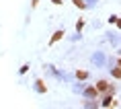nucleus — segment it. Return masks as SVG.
Instances as JSON below:
<instances>
[{
  "mask_svg": "<svg viewBox=\"0 0 121 109\" xmlns=\"http://www.w3.org/2000/svg\"><path fill=\"white\" fill-rule=\"evenodd\" d=\"M96 91H99V93H107V95H113V91H115V89L107 82V80H99V82H96Z\"/></svg>",
  "mask_w": 121,
  "mask_h": 109,
  "instance_id": "1",
  "label": "nucleus"
},
{
  "mask_svg": "<svg viewBox=\"0 0 121 109\" xmlns=\"http://www.w3.org/2000/svg\"><path fill=\"white\" fill-rule=\"evenodd\" d=\"M62 37H64V29H60V31H56L53 35H51V39H49V45H53L56 41H60Z\"/></svg>",
  "mask_w": 121,
  "mask_h": 109,
  "instance_id": "2",
  "label": "nucleus"
},
{
  "mask_svg": "<svg viewBox=\"0 0 121 109\" xmlns=\"http://www.w3.org/2000/svg\"><path fill=\"white\" fill-rule=\"evenodd\" d=\"M84 95H86V97H99V91H96V86H88Z\"/></svg>",
  "mask_w": 121,
  "mask_h": 109,
  "instance_id": "3",
  "label": "nucleus"
},
{
  "mask_svg": "<svg viewBox=\"0 0 121 109\" xmlns=\"http://www.w3.org/2000/svg\"><path fill=\"white\" fill-rule=\"evenodd\" d=\"M111 105H115V101L111 99V95H107L105 99H103V107H111Z\"/></svg>",
  "mask_w": 121,
  "mask_h": 109,
  "instance_id": "4",
  "label": "nucleus"
},
{
  "mask_svg": "<svg viewBox=\"0 0 121 109\" xmlns=\"http://www.w3.org/2000/svg\"><path fill=\"white\" fill-rule=\"evenodd\" d=\"M76 78L84 80V78H88V72H86V70H76Z\"/></svg>",
  "mask_w": 121,
  "mask_h": 109,
  "instance_id": "5",
  "label": "nucleus"
},
{
  "mask_svg": "<svg viewBox=\"0 0 121 109\" xmlns=\"http://www.w3.org/2000/svg\"><path fill=\"white\" fill-rule=\"evenodd\" d=\"M37 91H39V93H45V84H43V80H37Z\"/></svg>",
  "mask_w": 121,
  "mask_h": 109,
  "instance_id": "6",
  "label": "nucleus"
},
{
  "mask_svg": "<svg viewBox=\"0 0 121 109\" xmlns=\"http://www.w3.org/2000/svg\"><path fill=\"white\" fill-rule=\"evenodd\" d=\"M111 74H113L115 78H121V68H113V70H111Z\"/></svg>",
  "mask_w": 121,
  "mask_h": 109,
  "instance_id": "7",
  "label": "nucleus"
},
{
  "mask_svg": "<svg viewBox=\"0 0 121 109\" xmlns=\"http://www.w3.org/2000/svg\"><path fill=\"white\" fill-rule=\"evenodd\" d=\"M72 2H74L78 8H86V2H82V0H72Z\"/></svg>",
  "mask_w": 121,
  "mask_h": 109,
  "instance_id": "8",
  "label": "nucleus"
},
{
  "mask_svg": "<svg viewBox=\"0 0 121 109\" xmlns=\"http://www.w3.org/2000/svg\"><path fill=\"white\" fill-rule=\"evenodd\" d=\"M82 27H84V21H78V23H76V31H80Z\"/></svg>",
  "mask_w": 121,
  "mask_h": 109,
  "instance_id": "9",
  "label": "nucleus"
},
{
  "mask_svg": "<svg viewBox=\"0 0 121 109\" xmlns=\"http://www.w3.org/2000/svg\"><path fill=\"white\" fill-rule=\"evenodd\" d=\"M115 25H117V27L121 29V19H119V17H117V21H115Z\"/></svg>",
  "mask_w": 121,
  "mask_h": 109,
  "instance_id": "10",
  "label": "nucleus"
},
{
  "mask_svg": "<svg viewBox=\"0 0 121 109\" xmlns=\"http://www.w3.org/2000/svg\"><path fill=\"white\" fill-rule=\"evenodd\" d=\"M51 2H53V4H62V0H51Z\"/></svg>",
  "mask_w": 121,
  "mask_h": 109,
  "instance_id": "11",
  "label": "nucleus"
},
{
  "mask_svg": "<svg viewBox=\"0 0 121 109\" xmlns=\"http://www.w3.org/2000/svg\"><path fill=\"white\" fill-rule=\"evenodd\" d=\"M119 68H121V60H119Z\"/></svg>",
  "mask_w": 121,
  "mask_h": 109,
  "instance_id": "12",
  "label": "nucleus"
}]
</instances>
